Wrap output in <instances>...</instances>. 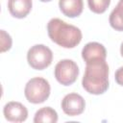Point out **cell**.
I'll list each match as a JSON object with an SVG mask.
<instances>
[{"mask_svg":"<svg viewBox=\"0 0 123 123\" xmlns=\"http://www.w3.org/2000/svg\"><path fill=\"white\" fill-rule=\"evenodd\" d=\"M82 80L84 89L94 95L105 93L109 88V65L106 60H96L86 63Z\"/></svg>","mask_w":123,"mask_h":123,"instance_id":"6da1fadb","label":"cell"},{"mask_svg":"<svg viewBox=\"0 0 123 123\" xmlns=\"http://www.w3.org/2000/svg\"><path fill=\"white\" fill-rule=\"evenodd\" d=\"M47 33L50 39L63 48H74L82 40L81 30L60 18H52L47 23Z\"/></svg>","mask_w":123,"mask_h":123,"instance_id":"7a4b0ae2","label":"cell"},{"mask_svg":"<svg viewBox=\"0 0 123 123\" xmlns=\"http://www.w3.org/2000/svg\"><path fill=\"white\" fill-rule=\"evenodd\" d=\"M51 87L49 82L41 77H35L29 80L24 88L26 99L32 104H40L46 101L50 95Z\"/></svg>","mask_w":123,"mask_h":123,"instance_id":"3957f363","label":"cell"},{"mask_svg":"<svg viewBox=\"0 0 123 123\" xmlns=\"http://www.w3.org/2000/svg\"><path fill=\"white\" fill-rule=\"evenodd\" d=\"M53 60L51 49L43 44H36L32 46L27 53V62L29 65L36 70H43L47 68Z\"/></svg>","mask_w":123,"mask_h":123,"instance_id":"277c9868","label":"cell"},{"mask_svg":"<svg viewBox=\"0 0 123 123\" xmlns=\"http://www.w3.org/2000/svg\"><path fill=\"white\" fill-rule=\"evenodd\" d=\"M54 76L61 85L71 86L79 76V67L72 60H61L55 66Z\"/></svg>","mask_w":123,"mask_h":123,"instance_id":"5b68a950","label":"cell"},{"mask_svg":"<svg viewBox=\"0 0 123 123\" xmlns=\"http://www.w3.org/2000/svg\"><path fill=\"white\" fill-rule=\"evenodd\" d=\"M85 108V99L78 93H68L62 100V109L63 112L69 116H77L82 114Z\"/></svg>","mask_w":123,"mask_h":123,"instance_id":"8992f818","label":"cell"},{"mask_svg":"<svg viewBox=\"0 0 123 123\" xmlns=\"http://www.w3.org/2000/svg\"><path fill=\"white\" fill-rule=\"evenodd\" d=\"M3 113L5 118L10 122H23L28 117L27 108L23 104L15 101L7 103L4 106Z\"/></svg>","mask_w":123,"mask_h":123,"instance_id":"52a82bcc","label":"cell"},{"mask_svg":"<svg viewBox=\"0 0 123 123\" xmlns=\"http://www.w3.org/2000/svg\"><path fill=\"white\" fill-rule=\"evenodd\" d=\"M82 58L86 63L96 60H106L107 51L103 44L96 41H91L86 43L82 49Z\"/></svg>","mask_w":123,"mask_h":123,"instance_id":"ba28073f","label":"cell"},{"mask_svg":"<svg viewBox=\"0 0 123 123\" xmlns=\"http://www.w3.org/2000/svg\"><path fill=\"white\" fill-rule=\"evenodd\" d=\"M32 0H8V10L15 18H24L31 12Z\"/></svg>","mask_w":123,"mask_h":123,"instance_id":"9c48e42d","label":"cell"},{"mask_svg":"<svg viewBox=\"0 0 123 123\" xmlns=\"http://www.w3.org/2000/svg\"><path fill=\"white\" fill-rule=\"evenodd\" d=\"M59 8L61 12L67 17H78L84 9L83 0H59Z\"/></svg>","mask_w":123,"mask_h":123,"instance_id":"30bf717a","label":"cell"},{"mask_svg":"<svg viewBox=\"0 0 123 123\" xmlns=\"http://www.w3.org/2000/svg\"><path fill=\"white\" fill-rule=\"evenodd\" d=\"M110 25L115 31L123 32V0H119L109 17Z\"/></svg>","mask_w":123,"mask_h":123,"instance_id":"8fae6325","label":"cell"},{"mask_svg":"<svg viewBox=\"0 0 123 123\" xmlns=\"http://www.w3.org/2000/svg\"><path fill=\"white\" fill-rule=\"evenodd\" d=\"M58 121V113L51 107H44L39 109L34 116L35 123H56Z\"/></svg>","mask_w":123,"mask_h":123,"instance_id":"7c38bea8","label":"cell"},{"mask_svg":"<svg viewBox=\"0 0 123 123\" xmlns=\"http://www.w3.org/2000/svg\"><path fill=\"white\" fill-rule=\"evenodd\" d=\"M111 0H87L88 8L94 13H103L107 11Z\"/></svg>","mask_w":123,"mask_h":123,"instance_id":"4fadbf2b","label":"cell"},{"mask_svg":"<svg viewBox=\"0 0 123 123\" xmlns=\"http://www.w3.org/2000/svg\"><path fill=\"white\" fill-rule=\"evenodd\" d=\"M0 34H1V52L4 53L11 49L12 40L11 36L5 30H1Z\"/></svg>","mask_w":123,"mask_h":123,"instance_id":"5bb4252c","label":"cell"},{"mask_svg":"<svg viewBox=\"0 0 123 123\" xmlns=\"http://www.w3.org/2000/svg\"><path fill=\"white\" fill-rule=\"evenodd\" d=\"M114 79H115V82L123 86V66L119 67L116 71H115V74H114Z\"/></svg>","mask_w":123,"mask_h":123,"instance_id":"9a60e30c","label":"cell"},{"mask_svg":"<svg viewBox=\"0 0 123 123\" xmlns=\"http://www.w3.org/2000/svg\"><path fill=\"white\" fill-rule=\"evenodd\" d=\"M120 54H121V56L123 57V42L121 43V46H120Z\"/></svg>","mask_w":123,"mask_h":123,"instance_id":"2e32d148","label":"cell"},{"mask_svg":"<svg viewBox=\"0 0 123 123\" xmlns=\"http://www.w3.org/2000/svg\"><path fill=\"white\" fill-rule=\"evenodd\" d=\"M39 1H41V2H50L52 0H39Z\"/></svg>","mask_w":123,"mask_h":123,"instance_id":"e0dca14e","label":"cell"}]
</instances>
